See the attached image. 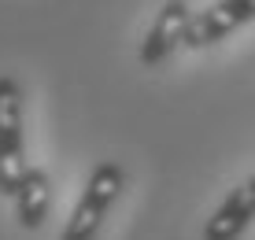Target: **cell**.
<instances>
[{"label":"cell","instance_id":"1","mask_svg":"<svg viewBox=\"0 0 255 240\" xmlns=\"http://www.w3.org/2000/svg\"><path fill=\"white\" fill-rule=\"evenodd\" d=\"M122 189H126V170L119 163H111V159L108 163H96L85 189H82V196L74 203V211H70L63 233H59V240H96L108 211L122 196Z\"/></svg>","mask_w":255,"mask_h":240},{"label":"cell","instance_id":"2","mask_svg":"<svg viewBox=\"0 0 255 240\" xmlns=\"http://www.w3.org/2000/svg\"><path fill=\"white\" fill-rule=\"evenodd\" d=\"M30 170L22 148V85L15 74H0V196H15Z\"/></svg>","mask_w":255,"mask_h":240},{"label":"cell","instance_id":"3","mask_svg":"<svg viewBox=\"0 0 255 240\" xmlns=\"http://www.w3.org/2000/svg\"><path fill=\"white\" fill-rule=\"evenodd\" d=\"M192 15H196V11L189 7V0H166L159 11H155L144 41H140V63H144V67L166 63V59L178 52V44H185Z\"/></svg>","mask_w":255,"mask_h":240},{"label":"cell","instance_id":"4","mask_svg":"<svg viewBox=\"0 0 255 240\" xmlns=\"http://www.w3.org/2000/svg\"><path fill=\"white\" fill-rule=\"evenodd\" d=\"M248 22H255V0H215L211 7L192 15L185 48H211Z\"/></svg>","mask_w":255,"mask_h":240},{"label":"cell","instance_id":"5","mask_svg":"<svg viewBox=\"0 0 255 240\" xmlns=\"http://www.w3.org/2000/svg\"><path fill=\"white\" fill-rule=\"evenodd\" d=\"M255 222V185L241 181L226 192V200L215 207V215L204 222V240H241L244 229Z\"/></svg>","mask_w":255,"mask_h":240},{"label":"cell","instance_id":"6","mask_svg":"<svg viewBox=\"0 0 255 240\" xmlns=\"http://www.w3.org/2000/svg\"><path fill=\"white\" fill-rule=\"evenodd\" d=\"M15 218H19L22 229H41L48 218V207H52V177L48 170L41 166H30L22 174L19 189H15Z\"/></svg>","mask_w":255,"mask_h":240},{"label":"cell","instance_id":"7","mask_svg":"<svg viewBox=\"0 0 255 240\" xmlns=\"http://www.w3.org/2000/svg\"><path fill=\"white\" fill-rule=\"evenodd\" d=\"M248 181H252V185H255V174H252V177H248Z\"/></svg>","mask_w":255,"mask_h":240}]
</instances>
